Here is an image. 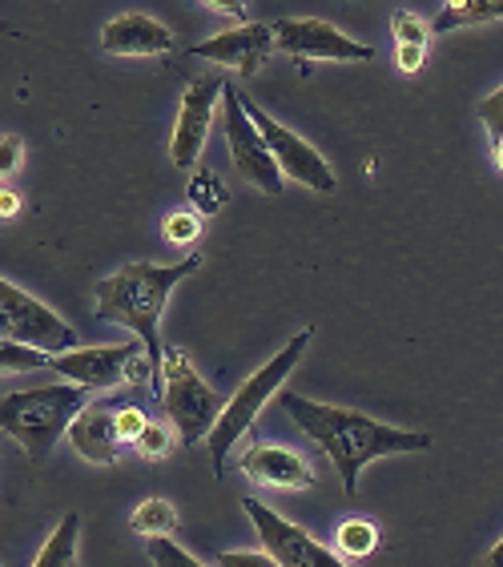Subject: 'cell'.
<instances>
[{
    "mask_svg": "<svg viewBox=\"0 0 503 567\" xmlns=\"http://www.w3.org/2000/svg\"><path fill=\"white\" fill-rule=\"evenodd\" d=\"M274 37H278V49L298 61H374L371 44H359L318 17H283L274 21Z\"/></svg>",
    "mask_w": 503,
    "mask_h": 567,
    "instance_id": "cell-11",
    "label": "cell"
},
{
    "mask_svg": "<svg viewBox=\"0 0 503 567\" xmlns=\"http://www.w3.org/2000/svg\"><path fill=\"white\" fill-rule=\"evenodd\" d=\"M310 339H315V330H298L295 339L286 342L274 359H266V367H258V371L250 374V379L242 382L238 391H234V399L226 406H222L218 423H214V431L206 435V451H209V463H214V475H226V458H230L234 443H238L246 431L254 426V419H258V411L266 406V399H270L278 386H283L286 379H290V371L298 367V359L307 354Z\"/></svg>",
    "mask_w": 503,
    "mask_h": 567,
    "instance_id": "cell-4",
    "label": "cell"
},
{
    "mask_svg": "<svg viewBox=\"0 0 503 567\" xmlns=\"http://www.w3.org/2000/svg\"><path fill=\"white\" fill-rule=\"evenodd\" d=\"M278 403H283L286 415L298 423V431L315 439L318 447H322V455L339 467L347 499L359 495V475H362V467H371L374 458L415 455V451L431 447V435H427V431H403V426L379 423V419L362 415V411H350V406L315 403V399H302V394H295V391H283Z\"/></svg>",
    "mask_w": 503,
    "mask_h": 567,
    "instance_id": "cell-1",
    "label": "cell"
},
{
    "mask_svg": "<svg viewBox=\"0 0 503 567\" xmlns=\"http://www.w3.org/2000/svg\"><path fill=\"white\" fill-rule=\"evenodd\" d=\"M69 439H73V447L89 458V463H97V467H113L117 463V447L125 443L121 439V426H117V411H105V403H89L73 426H69Z\"/></svg>",
    "mask_w": 503,
    "mask_h": 567,
    "instance_id": "cell-16",
    "label": "cell"
},
{
    "mask_svg": "<svg viewBox=\"0 0 503 567\" xmlns=\"http://www.w3.org/2000/svg\"><path fill=\"white\" fill-rule=\"evenodd\" d=\"M238 467L246 471V480L258 483V487H278V492H290V487H315V467L307 458L290 447H278V443H254L238 455Z\"/></svg>",
    "mask_w": 503,
    "mask_h": 567,
    "instance_id": "cell-14",
    "label": "cell"
},
{
    "mask_svg": "<svg viewBox=\"0 0 503 567\" xmlns=\"http://www.w3.org/2000/svg\"><path fill=\"white\" fill-rule=\"evenodd\" d=\"M483 21H503V0H448L431 24V33H451V29Z\"/></svg>",
    "mask_w": 503,
    "mask_h": 567,
    "instance_id": "cell-17",
    "label": "cell"
},
{
    "mask_svg": "<svg viewBox=\"0 0 503 567\" xmlns=\"http://www.w3.org/2000/svg\"><path fill=\"white\" fill-rule=\"evenodd\" d=\"M145 423H150V419H145V411H142V406H121V411H117L121 439H125V443H133V447H137V439H142Z\"/></svg>",
    "mask_w": 503,
    "mask_h": 567,
    "instance_id": "cell-28",
    "label": "cell"
},
{
    "mask_svg": "<svg viewBox=\"0 0 503 567\" xmlns=\"http://www.w3.org/2000/svg\"><path fill=\"white\" fill-rule=\"evenodd\" d=\"M222 93H226V81L214 73L194 76L182 97V110H177L174 133H170V162L177 169H197L202 162V150H206V133L209 121H214V110L222 105Z\"/></svg>",
    "mask_w": 503,
    "mask_h": 567,
    "instance_id": "cell-10",
    "label": "cell"
},
{
    "mask_svg": "<svg viewBox=\"0 0 503 567\" xmlns=\"http://www.w3.org/2000/svg\"><path fill=\"white\" fill-rule=\"evenodd\" d=\"M202 4H209L222 17H234V21H246V12H250V0H202Z\"/></svg>",
    "mask_w": 503,
    "mask_h": 567,
    "instance_id": "cell-32",
    "label": "cell"
},
{
    "mask_svg": "<svg viewBox=\"0 0 503 567\" xmlns=\"http://www.w3.org/2000/svg\"><path fill=\"white\" fill-rule=\"evenodd\" d=\"M78 539H81V515L69 512L61 524L53 527V535L44 539L41 556L33 559L37 567H69L78 559Z\"/></svg>",
    "mask_w": 503,
    "mask_h": 567,
    "instance_id": "cell-18",
    "label": "cell"
},
{
    "mask_svg": "<svg viewBox=\"0 0 503 567\" xmlns=\"http://www.w3.org/2000/svg\"><path fill=\"white\" fill-rule=\"evenodd\" d=\"M335 547L347 551V559H362L379 547V532H374V524H367V519H347V524H339Z\"/></svg>",
    "mask_w": 503,
    "mask_h": 567,
    "instance_id": "cell-22",
    "label": "cell"
},
{
    "mask_svg": "<svg viewBox=\"0 0 503 567\" xmlns=\"http://www.w3.org/2000/svg\"><path fill=\"white\" fill-rule=\"evenodd\" d=\"M17 206H21V202H17V194H9V189H4V194H0V214H4V218H12V214H17Z\"/></svg>",
    "mask_w": 503,
    "mask_h": 567,
    "instance_id": "cell-33",
    "label": "cell"
},
{
    "mask_svg": "<svg viewBox=\"0 0 503 567\" xmlns=\"http://www.w3.org/2000/svg\"><path fill=\"white\" fill-rule=\"evenodd\" d=\"M162 238L170 241V246H194V241L202 238V221H197L194 209L170 214V218L162 221Z\"/></svg>",
    "mask_w": 503,
    "mask_h": 567,
    "instance_id": "cell-24",
    "label": "cell"
},
{
    "mask_svg": "<svg viewBox=\"0 0 503 567\" xmlns=\"http://www.w3.org/2000/svg\"><path fill=\"white\" fill-rule=\"evenodd\" d=\"M145 551H150V559H154L157 567H197V556H189L186 547H177L174 539H170V532L145 535Z\"/></svg>",
    "mask_w": 503,
    "mask_h": 567,
    "instance_id": "cell-23",
    "label": "cell"
},
{
    "mask_svg": "<svg viewBox=\"0 0 503 567\" xmlns=\"http://www.w3.org/2000/svg\"><path fill=\"white\" fill-rule=\"evenodd\" d=\"M49 350L41 347H29V342H17V339H4L0 347V367L4 374H21V371H49Z\"/></svg>",
    "mask_w": 503,
    "mask_h": 567,
    "instance_id": "cell-21",
    "label": "cell"
},
{
    "mask_svg": "<svg viewBox=\"0 0 503 567\" xmlns=\"http://www.w3.org/2000/svg\"><path fill=\"white\" fill-rule=\"evenodd\" d=\"M394 56H399V69H407V73H415V69L423 65L427 44H399V49H394Z\"/></svg>",
    "mask_w": 503,
    "mask_h": 567,
    "instance_id": "cell-31",
    "label": "cell"
},
{
    "mask_svg": "<svg viewBox=\"0 0 503 567\" xmlns=\"http://www.w3.org/2000/svg\"><path fill=\"white\" fill-rule=\"evenodd\" d=\"M145 350L142 339L117 342V347H73L65 354L49 359V371H57L61 379H73L89 391H117L121 382H130V359Z\"/></svg>",
    "mask_w": 503,
    "mask_h": 567,
    "instance_id": "cell-12",
    "label": "cell"
},
{
    "mask_svg": "<svg viewBox=\"0 0 503 567\" xmlns=\"http://www.w3.org/2000/svg\"><path fill=\"white\" fill-rule=\"evenodd\" d=\"M21 157H24V142L17 133H9V137L0 142V174L9 177L12 169H21Z\"/></svg>",
    "mask_w": 503,
    "mask_h": 567,
    "instance_id": "cell-29",
    "label": "cell"
},
{
    "mask_svg": "<svg viewBox=\"0 0 503 567\" xmlns=\"http://www.w3.org/2000/svg\"><path fill=\"white\" fill-rule=\"evenodd\" d=\"M278 49V37H274V24H254L242 21L226 33L209 37V41H197L189 49V56H202V61H218V65L234 69L238 76H254L266 65V56Z\"/></svg>",
    "mask_w": 503,
    "mask_h": 567,
    "instance_id": "cell-13",
    "label": "cell"
},
{
    "mask_svg": "<svg viewBox=\"0 0 503 567\" xmlns=\"http://www.w3.org/2000/svg\"><path fill=\"white\" fill-rule=\"evenodd\" d=\"M218 564L222 567H278L270 551H263V556H254V551H222Z\"/></svg>",
    "mask_w": 503,
    "mask_h": 567,
    "instance_id": "cell-30",
    "label": "cell"
},
{
    "mask_svg": "<svg viewBox=\"0 0 503 567\" xmlns=\"http://www.w3.org/2000/svg\"><path fill=\"white\" fill-rule=\"evenodd\" d=\"M242 101H246V113L254 117V125H258V133L266 137V145L274 150V157H278V165H283L286 177H295L298 186L315 189V194H335V189H339V177L330 174L327 157H322L315 145L302 142L298 133L286 130L283 121H274L270 113H266L258 101L246 97V93H242Z\"/></svg>",
    "mask_w": 503,
    "mask_h": 567,
    "instance_id": "cell-9",
    "label": "cell"
},
{
    "mask_svg": "<svg viewBox=\"0 0 503 567\" xmlns=\"http://www.w3.org/2000/svg\"><path fill=\"white\" fill-rule=\"evenodd\" d=\"M222 125H226V145H230L234 169H238L250 186H258L263 194L278 197L283 194V165L274 157V150L266 145V137L258 133L254 117L246 113V101H242V89H234V81H226V93H222Z\"/></svg>",
    "mask_w": 503,
    "mask_h": 567,
    "instance_id": "cell-6",
    "label": "cell"
},
{
    "mask_svg": "<svg viewBox=\"0 0 503 567\" xmlns=\"http://www.w3.org/2000/svg\"><path fill=\"white\" fill-rule=\"evenodd\" d=\"M89 406V386L81 382H53L41 391H9L0 399V426L24 447L29 463L41 467L53 455L57 439L69 435L73 419Z\"/></svg>",
    "mask_w": 503,
    "mask_h": 567,
    "instance_id": "cell-3",
    "label": "cell"
},
{
    "mask_svg": "<svg viewBox=\"0 0 503 567\" xmlns=\"http://www.w3.org/2000/svg\"><path fill=\"white\" fill-rule=\"evenodd\" d=\"M133 532L137 535H174L177 527V512H174V503L170 499H145L137 503V512H133Z\"/></svg>",
    "mask_w": 503,
    "mask_h": 567,
    "instance_id": "cell-20",
    "label": "cell"
},
{
    "mask_svg": "<svg viewBox=\"0 0 503 567\" xmlns=\"http://www.w3.org/2000/svg\"><path fill=\"white\" fill-rule=\"evenodd\" d=\"M480 121L487 125V133H492L495 142H503V85L480 101Z\"/></svg>",
    "mask_w": 503,
    "mask_h": 567,
    "instance_id": "cell-27",
    "label": "cell"
},
{
    "mask_svg": "<svg viewBox=\"0 0 503 567\" xmlns=\"http://www.w3.org/2000/svg\"><path fill=\"white\" fill-rule=\"evenodd\" d=\"M202 270V258L186 254L182 262L157 266V262H130L117 274L97 282V322H117V327L133 330L145 342V354L154 362V391H162V371H165V347H162V315L165 302L174 295L177 282H186L189 274Z\"/></svg>",
    "mask_w": 503,
    "mask_h": 567,
    "instance_id": "cell-2",
    "label": "cell"
},
{
    "mask_svg": "<svg viewBox=\"0 0 503 567\" xmlns=\"http://www.w3.org/2000/svg\"><path fill=\"white\" fill-rule=\"evenodd\" d=\"M157 403H162V411L174 423L182 447H197L214 431V423L222 415L218 391H209V382L194 371L189 354L177 347H165V371H162Z\"/></svg>",
    "mask_w": 503,
    "mask_h": 567,
    "instance_id": "cell-5",
    "label": "cell"
},
{
    "mask_svg": "<svg viewBox=\"0 0 503 567\" xmlns=\"http://www.w3.org/2000/svg\"><path fill=\"white\" fill-rule=\"evenodd\" d=\"M101 49L113 56H162L174 49V33L150 12H121L101 29Z\"/></svg>",
    "mask_w": 503,
    "mask_h": 567,
    "instance_id": "cell-15",
    "label": "cell"
},
{
    "mask_svg": "<svg viewBox=\"0 0 503 567\" xmlns=\"http://www.w3.org/2000/svg\"><path fill=\"white\" fill-rule=\"evenodd\" d=\"M483 564H487V567H503V539L492 547V551H487V556H483Z\"/></svg>",
    "mask_w": 503,
    "mask_h": 567,
    "instance_id": "cell-34",
    "label": "cell"
},
{
    "mask_svg": "<svg viewBox=\"0 0 503 567\" xmlns=\"http://www.w3.org/2000/svg\"><path fill=\"white\" fill-rule=\"evenodd\" d=\"M394 37H399V44H427L431 29L419 21L415 12H394Z\"/></svg>",
    "mask_w": 503,
    "mask_h": 567,
    "instance_id": "cell-26",
    "label": "cell"
},
{
    "mask_svg": "<svg viewBox=\"0 0 503 567\" xmlns=\"http://www.w3.org/2000/svg\"><path fill=\"white\" fill-rule=\"evenodd\" d=\"M495 162L503 165V142H495Z\"/></svg>",
    "mask_w": 503,
    "mask_h": 567,
    "instance_id": "cell-35",
    "label": "cell"
},
{
    "mask_svg": "<svg viewBox=\"0 0 503 567\" xmlns=\"http://www.w3.org/2000/svg\"><path fill=\"white\" fill-rule=\"evenodd\" d=\"M137 451H142L145 458H165V455H170V451H174L170 426H162V423H145L142 439H137Z\"/></svg>",
    "mask_w": 503,
    "mask_h": 567,
    "instance_id": "cell-25",
    "label": "cell"
},
{
    "mask_svg": "<svg viewBox=\"0 0 503 567\" xmlns=\"http://www.w3.org/2000/svg\"><path fill=\"white\" fill-rule=\"evenodd\" d=\"M0 318H4V339L29 342V347H41L49 354H65L78 347V330L69 327L53 306H44L21 286H12L9 278L0 282Z\"/></svg>",
    "mask_w": 503,
    "mask_h": 567,
    "instance_id": "cell-7",
    "label": "cell"
},
{
    "mask_svg": "<svg viewBox=\"0 0 503 567\" xmlns=\"http://www.w3.org/2000/svg\"><path fill=\"white\" fill-rule=\"evenodd\" d=\"M242 512L250 515L254 532L263 539V547L274 556L278 567H342L347 559L335 556L330 547H322L310 532H302L298 524L283 519L278 512H270L266 503H258L254 495H242Z\"/></svg>",
    "mask_w": 503,
    "mask_h": 567,
    "instance_id": "cell-8",
    "label": "cell"
},
{
    "mask_svg": "<svg viewBox=\"0 0 503 567\" xmlns=\"http://www.w3.org/2000/svg\"><path fill=\"white\" fill-rule=\"evenodd\" d=\"M189 206L202 214V218H209V214H222L226 209V202H230V189H226V182H222L214 169H194L189 174Z\"/></svg>",
    "mask_w": 503,
    "mask_h": 567,
    "instance_id": "cell-19",
    "label": "cell"
}]
</instances>
